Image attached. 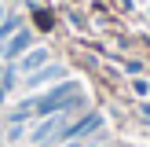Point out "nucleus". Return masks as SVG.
<instances>
[{
  "instance_id": "nucleus-3",
  "label": "nucleus",
  "mask_w": 150,
  "mask_h": 147,
  "mask_svg": "<svg viewBox=\"0 0 150 147\" xmlns=\"http://www.w3.org/2000/svg\"><path fill=\"white\" fill-rule=\"evenodd\" d=\"M95 129H103V114H84L73 125H62L55 140L59 143H81V136H88V132H95Z\"/></svg>"
},
{
  "instance_id": "nucleus-6",
  "label": "nucleus",
  "mask_w": 150,
  "mask_h": 147,
  "mask_svg": "<svg viewBox=\"0 0 150 147\" xmlns=\"http://www.w3.org/2000/svg\"><path fill=\"white\" fill-rule=\"evenodd\" d=\"M44 63H51V59H48V51H44V48H37V51H29V55L15 59V70H18V74H33V70H40Z\"/></svg>"
},
{
  "instance_id": "nucleus-5",
  "label": "nucleus",
  "mask_w": 150,
  "mask_h": 147,
  "mask_svg": "<svg viewBox=\"0 0 150 147\" xmlns=\"http://www.w3.org/2000/svg\"><path fill=\"white\" fill-rule=\"evenodd\" d=\"M66 74V66H59V63H44L40 70H33V74H26V85L29 88H40V85H48V81H55V77H62Z\"/></svg>"
},
{
  "instance_id": "nucleus-2",
  "label": "nucleus",
  "mask_w": 150,
  "mask_h": 147,
  "mask_svg": "<svg viewBox=\"0 0 150 147\" xmlns=\"http://www.w3.org/2000/svg\"><path fill=\"white\" fill-rule=\"evenodd\" d=\"M77 107H66V110H59V114H48L40 125H33V132H29V143H51V140L59 136V129L66 125V118L73 114Z\"/></svg>"
},
{
  "instance_id": "nucleus-4",
  "label": "nucleus",
  "mask_w": 150,
  "mask_h": 147,
  "mask_svg": "<svg viewBox=\"0 0 150 147\" xmlns=\"http://www.w3.org/2000/svg\"><path fill=\"white\" fill-rule=\"evenodd\" d=\"M29 44H33V33L18 26V29L11 33V41H0V55H4V63H15V59H18Z\"/></svg>"
},
{
  "instance_id": "nucleus-1",
  "label": "nucleus",
  "mask_w": 150,
  "mask_h": 147,
  "mask_svg": "<svg viewBox=\"0 0 150 147\" xmlns=\"http://www.w3.org/2000/svg\"><path fill=\"white\" fill-rule=\"evenodd\" d=\"M81 103H84V92H81V85H77V81H66V85L51 88V92H44V96H33V99L18 103V107L11 110V125L29 121V118H48V114H59V110H66V107H77V110H81Z\"/></svg>"
},
{
  "instance_id": "nucleus-7",
  "label": "nucleus",
  "mask_w": 150,
  "mask_h": 147,
  "mask_svg": "<svg viewBox=\"0 0 150 147\" xmlns=\"http://www.w3.org/2000/svg\"><path fill=\"white\" fill-rule=\"evenodd\" d=\"M4 15H7V7H4V4H0V22H4Z\"/></svg>"
}]
</instances>
